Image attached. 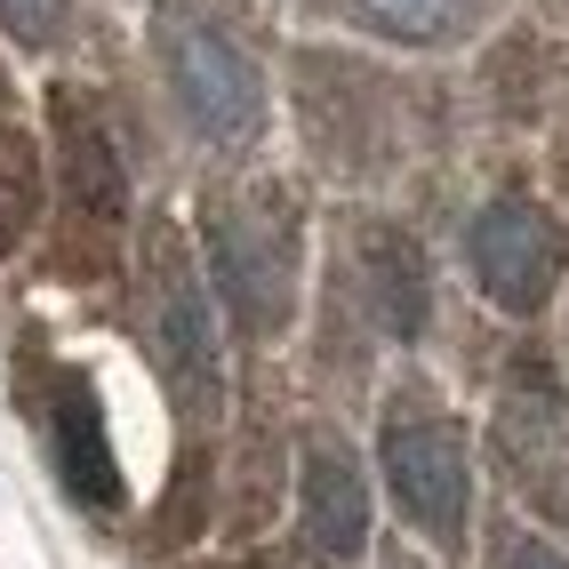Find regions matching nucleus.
<instances>
[{
	"instance_id": "nucleus-1",
	"label": "nucleus",
	"mask_w": 569,
	"mask_h": 569,
	"mask_svg": "<svg viewBox=\"0 0 569 569\" xmlns=\"http://www.w3.org/2000/svg\"><path fill=\"white\" fill-rule=\"evenodd\" d=\"M386 481L409 529H426L441 553H466V513H473V466H466V433L433 409H393L386 417Z\"/></svg>"
},
{
	"instance_id": "nucleus-2",
	"label": "nucleus",
	"mask_w": 569,
	"mask_h": 569,
	"mask_svg": "<svg viewBox=\"0 0 569 569\" xmlns=\"http://www.w3.org/2000/svg\"><path fill=\"white\" fill-rule=\"evenodd\" d=\"M209 257H217V281L233 297V313H249L257 329H281L289 321V281H297V224L289 209L264 201H217L209 209Z\"/></svg>"
},
{
	"instance_id": "nucleus-3",
	"label": "nucleus",
	"mask_w": 569,
	"mask_h": 569,
	"mask_svg": "<svg viewBox=\"0 0 569 569\" xmlns=\"http://www.w3.org/2000/svg\"><path fill=\"white\" fill-rule=\"evenodd\" d=\"M473 281L498 297L506 313H538L553 281H561V264H569V233L538 209V201H498V209H481L473 217Z\"/></svg>"
},
{
	"instance_id": "nucleus-4",
	"label": "nucleus",
	"mask_w": 569,
	"mask_h": 569,
	"mask_svg": "<svg viewBox=\"0 0 569 569\" xmlns=\"http://www.w3.org/2000/svg\"><path fill=\"white\" fill-rule=\"evenodd\" d=\"M144 313H153V346L177 377V393L209 409L217 401V337H209V297L193 281V264L169 233H153V264H144Z\"/></svg>"
},
{
	"instance_id": "nucleus-5",
	"label": "nucleus",
	"mask_w": 569,
	"mask_h": 569,
	"mask_svg": "<svg viewBox=\"0 0 569 569\" xmlns=\"http://www.w3.org/2000/svg\"><path fill=\"white\" fill-rule=\"evenodd\" d=\"M161 49H169V81H177V97H184V112L209 129V137H249L257 129V72L217 41L209 24H161Z\"/></svg>"
},
{
	"instance_id": "nucleus-6",
	"label": "nucleus",
	"mask_w": 569,
	"mask_h": 569,
	"mask_svg": "<svg viewBox=\"0 0 569 569\" xmlns=\"http://www.w3.org/2000/svg\"><path fill=\"white\" fill-rule=\"evenodd\" d=\"M297 506H306L313 553L361 561V546H369V481H361V466L337 441H313L306 449V489H297Z\"/></svg>"
},
{
	"instance_id": "nucleus-7",
	"label": "nucleus",
	"mask_w": 569,
	"mask_h": 569,
	"mask_svg": "<svg viewBox=\"0 0 569 569\" xmlns=\"http://www.w3.org/2000/svg\"><path fill=\"white\" fill-rule=\"evenodd\" d=\"M57 473L81 506H121V466L104 449V417L89 377H57Z\"/></svg>"
},
{
	"instance_id": "nucleus-8",
	"label": "nucleus",
	"mask_w": 569,
	"mask_h": 569,
	"mask_svg": "<svg viewBox=\"0 0 569 569\" xmlns=\"http://www.w3.org/2000/svg\"><path fill=\"white\" fill-rule=\"evenodd\" d=\"M57 137H64V184H72V209L89 217H121L129 201V177H121V153H112V137L97 129V112L81 97H57Z\"/></svg>"
},
{
	"instance_id": "nucleus-9",
	"label": "nucleus",
	"mask_w": 569,
	"mask_h": 569,
	"mask_svg": "<svg viewBox=\"0 0 569 569\" xmlns=\"http://www.w3.org/2000/svg\"><path fill=\"white\" fill-rule=\"evenodd\" d=\"M369 289H377V321L393 337H417L426 329V257H417L409 233H369Z\"/></svg>"
},
{
	"instance_id": "nucleus-10",
	"label": "nucleus",
	"mask_w": 569,
	"mask_h": 569,
	"mask_svg": "<svg viewBox=\"0 0 569 569\" xmlns=\"http://www.w3.org/2000/svg\"><path fill=\"white\" fill-rule=\"evenodd\" d=\"M361 9L386 24V32H409V41H426V32L449 24V0H361Z\"/></svg>"
},
{
	"instance_id": "nucleus-11",
	"label": "nucleus",
	"mask_w": 569,
	"mask_h": 569,
	"mask_svg": "<svg viewBox=\"0 0 569 569\" xmlns=\"http://www.w3.org/2000/svg\"><path fill=\"white\" fill-rule=\"evenodd\" d=\"M0 24H9L17 41H57L64 0H0Z\"/></svg>"
},
{
	"instance_id": "nucleus-12",
	"label": "nucleus",
	"mask_w": 569,
	"mask_h": 569,
	"mask_svg": "<svg viewBox=\"0 0 569 569\" xmlns=\"http://www.w3.org/2000/svg\"><path fill=\"white\" fill-rule=\"evenodd\" d=\"M506 569H569V553H553V546H538V538H513V546H506Z\"/></svg>"
}]
</instances>
